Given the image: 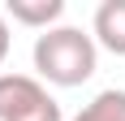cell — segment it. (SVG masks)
<instances>
[{
	"label": "cell",
	"mask_w": 125,
	"mask_h": 121,
	"mask_svg": "<svg viewBox=\"0 0 125 121\" xmlns=\"http://www.w3.org/2000/svg\"><path fill=\"white\" fill-rule=\"evenodd\" d=\"M65 13V0H9V17L22 26H43L48 30Z\"/></svg>",
	"instance_id": "cell-4"
},
{
	"label": "cell",
	"mask_w": 125,
	"mask_h": 121,
	"mask_svg": "<svg viewBox=\"0 0 125 121\" xmlns=\"http://www.w3.org/2000/svg\"><path fill=\"white\" fill-rule=\"evenodd\" d=\"M95 35L78 26H52L35 39V69L56 86H82L95 73Z\"/></svg>",
	"instance_id": "cell-1"
},
{
	"label": "cell",
	"mask_w": 125,
	"mask_h": 121,
	"mask_svg": "<svg viewBox=\"0 0 125 121\" xmlns=\"http://www.w3.org/2000/svg\"><path fill=\"white\" fill-rule=\"evenodd\" d=\"M9 43H13V39H9V22H4V17H0V60L9 56Z\"/></svg>",
	"instance_id": "cell-6"
},
{
	"label": "cell",
	"mask_w": 125,
	"mask_h": 121,
	"mask_svg": "<svg viewBox=\"0 0 125 121\" xmlns=\"http://www.w3.org/2000/svg\"><path fill=\"white\" fill-rule=\"evenodd\" d=\"M0 121H61V104L26 73H0Z\"/></svg>",
	"instance_id": "cell-2"
},
{
	"label": "cell",
	"mask_w": 125,
	"mask_h": 121,
	"mask_svg": "<svg viewBox=\"0 0 125 121\" xmlns=\"http://www.w3.org/2000/svg\"><path fill=\"white\" fill-rule=\"evenodd\" d=\"M95 43H104L112 56H125V0H104L95 9Z\"/></svg>",
	"instance_id": "cell-3"
},
{
	"label": "cell",
	"mask_w": 125,
	"mask_h": 121,
	"mask_svg": "<svg viewBox=\"0 0 125 121\" xmlns=\"http://www.w3.org/2000/svg\"><path fill=\"white\" fill-rule=\"evenodd\" d=\"M73 121H125V91H116V86L99 91Z\"/></svg>",
	"instance_id": "cell-5"
}]
</instances>
